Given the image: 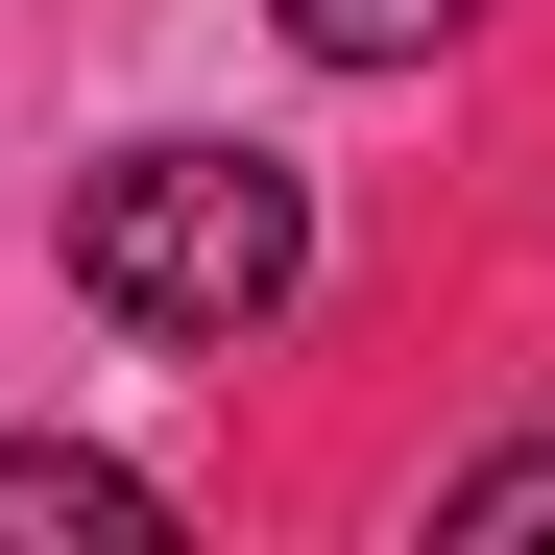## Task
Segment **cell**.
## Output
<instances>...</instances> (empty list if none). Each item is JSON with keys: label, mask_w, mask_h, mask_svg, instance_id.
Here are the masks:
<instances>
[{"label": "cell", "mask_w": 555, "mask_h": 555, "mask_svg": "<svg viewBox=\"0 0 555 555\" xmlns=\"http://www.w3.org/2000/svg\"><path fill=\"white\" fill-rule=\"evenodd\" d=\"M145 555L169 531V483H145V459H98V435H0V555Z\"/></svg>", "instance_id": "7a4b0ae2"}, {"label": "cell", "mask_w": 555, "mask_h": 555, "mask_svg": "<svg viewBox=\"0 0 555 555\" xmlns=\"http://www.w3.org/2000/svg\"><path fill=\"white\" fill-rule=\"evenodd\" d=\"M73 291L121 338H266L314 291V194L266 145H121V169H73Z\"/></svg>", "instance_id": "6da1fadb"}, {"label": "cell", "mask_w": 555, "mask_h": 555, "mask_svg": "<svg viewBox=\"0 0 555 555\" xmlns=\"http://www.w3.org/2000/svg\"><path fill=\"white\" fill-rule=\"evenodd\" d=\"M435 531H459V555H555V435L459 459V483H435Z\"/></svg>", "instance_id": "277c9868"}, {"label": "cell", "mask_w": 555, "mask_h": 555, "mask_svg": "<svg viewBox=\"0 0 555 555\" xmlns=\"http://www.w3.org/2000/svg\"><path fill=\"white\" fill-rule=\"evenodd\" d=\"M266 25H291L314 73H435L459 25H483V0H266Z\"/></svg>", "instance_id": "3957f363"}]
</instances>
